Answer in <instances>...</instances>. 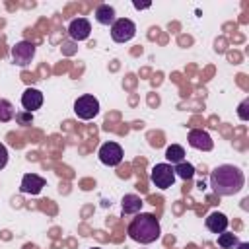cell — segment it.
<instances>
[{"instance_id": "9", "label": "cell", "mask_w": 249, "mask_h": 249, "mask_svg": "<svg viewBox=\"0 0 249 249\" xmlns=\"http://www.w3.org/2000/svg\"><path fill=\"white\" fill-rule=\"evenodd\" d=\"M91 33V23L86 18H76L68 23V35L74 41H86Z\"/></svg>"}, {"instance_id": "12", "label": "cell", "mask_w": 249, "mask_h": 249, "mask_svg": "<svg viewBox=\"0 0 249 249\" xmlns=\"http://www.w3.org/2000/svg\"><path fill=\"white\" fill-rule=\"evenodd\" d=\"M204 224H206V228H208L212 233H222V231L228 230L230 220H228V216L222 214V212H210V214L206 216Z\"/></svg>"}, {"instance_id": "4", "label": "cell", "mask_w": 249, "mask_h": 249, "mask_svg": "<svg viewBox=\"0 0 249 249\" xmlns=\"http://www.w3.org/2000/svg\"><path fill=\"white\" fill-rule=\"evenodd\" d=\"M136 35V25L128 18H119L111 25V39L115 43H126Z\"/></svg>"}, {"instance_id": "17", "label": "cell", "mask_w": 249, "mask_h": 249, "mask_svg": "<svg viewBox=\"0 0 249 249\" xmlns=\"http://www.w3.org/2000/svg\"><path fill=\"white\" fill-rule=\"evenodd\" d=\"M237 243H239V239L235 233H230V231L218 233V245L222 249H233V247H237Z\"/></svg>"}, {"instance_id": "18", "label": "cell", "mask_w": 249, "mask_h": 249, "mask_svg": "<svg viewBox=\"0 0 249 249\" xmlns=\"http://www.w3.org/2000/svg\"><path fill=\"white\" fill-rule=\"evenodd\" d=\"M16 119V109L8 99H0V123H8Z\"/></svg>"}, {"instance_id": "3", "label": "cell", "mask_w": 249, "mask_h": 249, "mask_svg": "<svg viewBox=\"0 0 249 249\" xmlns=\"http://www.w3.org/2000/svg\"><path fill=\"white\" fill-rule=\"evenodd\" d=\"M150 179L158 189H169L175 183V171L171 163H156L150 171Z\"/></svg>"}, {"instance_id": "14", "label": "cell", "mask_w": 249, "mask_h": 249, "mask_svg": "<svg viewBox=\"0 0 249 249\" xmlns=\"http://www.w3.org/2000/svg\"><path fill=\"white\" fill-rule=\"evenodd\" d=\"M121 208H123V214H138L142 208V198L134 193H128L121 200Z\"/></svg>"}, {"instance_id": "8", "label": "cell", "mask_w": 249, "mask_h": 249, "mask_svg": "<svg viewBox=\"0 0 249 249\" xmlns=\"http://www.w3.org/2000/svg\"><path fill=\"white\" fill-rule=\"evenodd\" d=\"M187 140H189V146H191V148L200 150V152H210V150L214 148L212 136H210L206 130H202V128H193V130H189Z\"/></svg>"}, {"instance_id": "5", "label": "cell", "mask_w": 249, "mask_h": 249, "mask_svg": "<svg viewBox=\"0 0 249 249\" xmlns=\"http://www.w3.org/2000/svg\"><path fill=\"white\" fill-rule=\"evenodd\" d=\"M74 113L82 121H89L99 113V101L93 95H82L74 101Z\"/></svg>"}, {"instance_id": "23", "label": "cell", "mask_w": 249, "mask_h": 249, "mask_svg": "<svg viewBox=\"0 0 249 249\" xmlns=\"http://www.w3.org/2000/svg\"><path fill=\"white\" fill-rule=\"evenodd\" d=\"M237 247H239V249H249V243H247V241H243V243L239 241V243H237Z\"/></svg>"}, {"instance_id": "1", "label": "cell", "mask_w": 249, "mask_h": 249, "mask_svg": "<svg viewBox=\"0 0 249 249\" xmlns=\"http://www.w3.org/2000/svg\"><path fill=\"white\" fill-rule=\"evenodd\" d=\"M245 185V175L237 165L224 163L210 171V187L220 196H231Z\"/></svg>"}, {"instance_id": "7", "label": "cell", "mask_w": 249, "mask_h": 249, "mask_svg": "<svg viewBox=\"0 0 249 249\" xmlns=\"http://www.w3.org/2000/svg\"><path fill=\"white\" fill-rule=\"evenodd\" d=\"M35 51H37V47L31 43V41H19V43H16L14 47H12V58H14V62L18 64V66H27L31 60H33V56H35Z\"/></svg>"}, {"instance_id": "15", "label": "cell", "mask_w": 249, "mask_h": 249, "mask_svg": "<svg viewBox=\"0 0 249 249\" xmlns=\"http://www.w3.org/2000/svg\"><path fill=\"white\" fill-rule=\"evenodd\" d=\"M165 160H167V163H171V165H177V163L185 161V150H183V146H179V144L167 146V148H165Z\"/></svg>"}, {"instance_id": "21", "label": "cell", "mask_w": 249, "mask_h": 249, "mask_svg": "<svg viewBox=\"0 0 249 249\" xmlns=\"http://www.w3.org/2000/svg\"><path fill=\"white\" fill-rule=\"evenodd\" d=\"M247 103H249V99H243V101H241V105H239V111H237V115H239V119H241V121H247V113H245V107H247Z\"/></svg>"}, {"instance_id": "10", "label": "cell", "mask_w": 249, "mask_h": 249, "mask_svg": "<svg viewBox=\"0 0 249 249\" xmlns=\"http://www.w3.org/2000/svg\"><path fill=\"white\" fill-rule=\"evenodd\" d=\"M45 187V179L37 173H25L21 177V185H19V191L23 195H39Z\"/></svg>"}, {"instance_id": "24", "label": "cell", "mask_w": 249, "mask_h": 249, "mask_svg": "<svg viewBox=\"0 0 249 249\" xmlns=\"http://www.w3.org/2000/svg\"><path fill=\"white\" fill-rule=\"evenodd\" d=\"M91 249H99V247H91Z\"/></svg>"}, {"instance_id": "13", "label": "cell", "mask_w": 249, "mask_h": 249, "mask_svg": "<svg viewBox=\"0 0 249 249\" xmlns=\"http://www.w3.org/2000/svg\"><path fill=\"white\" fill-rule=\"evenodd\" d=\"M95 21L101 23V25H113L115 19H117V14H115V8L109 6V4H99L95 8Z\"/></svg>"}, {"instance_id": "2", "label": "cell", "mask_w": 249, "mask_h": 249, "mask_svg": "<svg viewBox=\"0 0 249 249\" xmlns=\"http://www.w3.org/2000/svg\"><path fill=\"white\" fill-rule=\"evenodd\" d=\"M126 233L132 241H138L142 245L154 243L161 235L160 220L150 212H140V214H136V218L130 220V224L126 228Z\"/></svg>"}, {"instance_id": "6", "label": "cell", "mask_w": 249, "mask_h": 249, "mask_svg": "<svg viewBox=\"0 0 249 249\" xmlns=\"http://www.w3.org/2000/svg\"><path fill=\"white\" fill-rule=\"evenodd\" d=\"M97 156H99V161L103 165L115 167V165H119L123 161V148L117 142H105V144H101Z\"/></svg>"}, {"instance_id": "16", "label": "cell", "mask_w": 249, "mask_h": 249, "mask_svg": "<svg viewBox=\"0 0 249 249\" xmlns=\"http://www.w3.org/2000/svg\"><path fill=\"white\" fill-rule=\"evenodd\" d=\"M173 171H175V177H181L183 181H191V179L195 177V167H193V163H189V161L177 163V165L173 167Z\"/></svg>"}, {"instance_id": "19", "label": "cell", "mask_w": 249, "mask_h": 249, "mask_svg": "<svg viewBox=\"0 0 249 249\" xmlns=\"http://www.w3.org/2000/svg\"><path fill=\"white\" fill-rule=\"evenodd\" d=\"M16 121H18V124H21V126H29L31 123H33V113H29V111H18L16 113Z\"/></svg>"}, {"instance_id": "22", "label": "cell", "mask_w": 249, "mask_h": 249, "mask_svg": "<svg viewBox=\"0 0 249 249\" xmlns=\"http://www.w3.org/2000/svg\"><path fill=\"white\" fill-rule=\"evenodd\" d=\"M134 8L136 10H144V8H150V4H138V2H134Z\"/></svg>"}, {"instance_id": "11", "label": "cell", "mask_w": 249, "mask_h": 249, "mask_svg": "<svg viewBox=\"0 0 249 249\" xmlns=\"http://www.w3.org/2000/svg\"><path fill=\"white\" fill-rule=\"evenodd\" d=\"M21 105L25 111L33 113L35 109H39L43 105V93L37 89V88H27L23 93H21Z\"/></svg>"}, {"instance_id": "20", "label": "cell", "mask_w": 249, "mask_h": 249, "mask_svg": "<svg viewBox=\"0 0 249 249\" xmlns=\"http://www.w3.org/2000/svg\"><path fill=\"white\" fill-rule=\"evenodd\" d=\"M8 163V148L0 142V169H4Z\"/></svg>"}]
</instances>
